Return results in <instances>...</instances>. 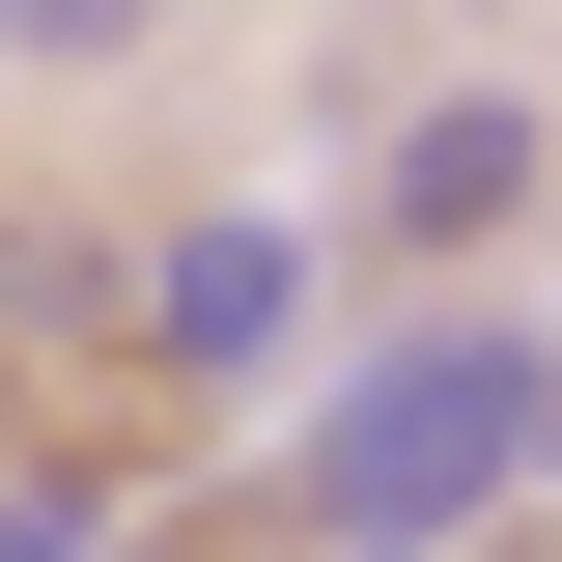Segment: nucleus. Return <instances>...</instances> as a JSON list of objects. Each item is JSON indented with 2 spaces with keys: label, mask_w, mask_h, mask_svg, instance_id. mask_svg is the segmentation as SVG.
<instances>
[{
  "label": "nucleus",
  "mask_w": 562,
  "mask_h": 562,
  "mask_svg": "<svg viewBox=\"0 0 562 562\" xmlns=\"http://www.w3.org/2000/svg\"><path fill=\"white\" fill-rule=\"evenodd\" d=\"M0 29H29V57H140V0H0Z\"/></svg>",
  "instance_id": "4"
},
{
  "label": "nucleus",
  "mask_w": 562,
  "mask_h": 562,
  "mask_svg": "<svg viewBox=\"0 0 562 562\" xmlns=\"http://www.w3.org/2000/svg\"><path fill=\"white\" fill-rule=\"evenodd\" d=\"M535 169H562V140L506 113V85H450V113H394V169H366V225H394V254L450 281V254H506V225H535Z\"/></svg>",
  "instance_id": "2"
},
{
  "label": "nucleus",
  "mask_w": 562,
  "mask_h": 562,
  "mask_svg": "<svg viewBox=\"0 0 562 562\" xmlns=\"http://www.w3.org/2000/svg\"><path fill=\"white\" fill-rule=\"evenodd\" d=\"M281 338H310V254H281V225H198V254H169V366H198V394H254Z\"/></svg>",
  "instance_id": "3"
},
{
  "label": "nucleus",
  "mask_w": 562,
  "mask_h": 562,
  "mask_svg": "<svg viewBox=\"0 0 562 562\" xmlns=\"http://www.w3.org/2000/svg\"><path fill=\"white\" fill-rule=\"evenodd\" d=\"M535 479H562V338H535Z\"/></svg>",
  "instance_id": "5"
},
{
  "label": "nucleus",
  "mask_w": 562,
  "mask_h": 562,
  "mask_svg": "<svg viewBox=\"0 0 562 562\" xmlns=\"http://www.w3.org/2000/svg\"><path fill=\"white\" fill-rule=\"evenodd\" d=\"M281 479H310V535H338V562H450L506 479H535V338L422 310L394 366H338V394H310V450H281Z\"/></svg>",
  "instance_id": "1"
}]
</instances>
